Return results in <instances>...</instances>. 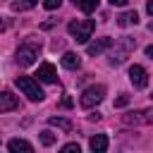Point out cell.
<instances>
[{
  "label": "cell",
  "instance_id": "6da1fadb",
  "mask_svg": "<svg viewBox=\"0 0 153 153\" xmlns=\"http://www.w3.org/2000/svg\"><path fill=\"white\" fill-rule=\"evenodd\" d=\"M93 19H76V22H69L67 24V31L69 36H74L76 43H88L91 33H93Z\"/></svg>",
  "mask_w": 153,
  "mask_h": 153
},
{
  "label": "cell",
  "instance_id": "7a4b0ae2",
  "mask_svg": "<svg viewBox=\"0 0 153 153\" xmlns=\"http://www.w3.org/2000/svg\"><path fill=\"white\" fill-rule=\"evenodd\" d=\"M17 88L29 98V100H43V91H41V86H38V81L36 79H31V76H17Z\"/></svg>",
  "mask_w": 153,
  "mask_h": 153
},
{
  "label": "cell",
  "instance_id": "3957f363",
  "mask_svg": "<svg viewBox=\"0 0 153 153\" xmlns=\"http://www.w3.org/2000/svg\"><path fill=\"white\" fill-rule=\"evenodd\" d=\"M122 124H127V127L153 124V108H143V110H131V112L122 115Z\"/></svg>",
  "mask_w": 153,
  "mask_h": 153
},
{
  "label": "cell",
  "instance_id": "277c9868",
  "mask_svg": "<svg viewBox=\"0 0 153 153\" xmlns=\"http://www.w3.org/2000/svg\"><path fill=\"white\" fill-rule=\"evenodd\" d=\"M103 98H105V86H103V84H93V86L84 88L79 103H81V108H93V105H98Z\"/></svg>",
  "mask_w": 153,
  "mask_h": 153
},
{
  "label": "cell",
  "instance_id": "5b68a950",
  "mask_svg": "<svg viewBox=\"0 0 153 153\" xmlns=\"http://www.w3.org/2000/svg\"><path fill=\"white\" fill-rule=\"evenodd\" d=\"M36 57H38V45H36V43H22V45L17 48V62H19L22 67L33 65Z\"/></svg>",
  "mask_w": 153,
  "mask_h": 153
},
{
  "label": "cell",
  "instance_id": "8992f818",
  "mask_svg": "<svg viewBox=\"0 0 153 153\" xmlns=\"http://www.w3.org/2000/svg\"><path fill=\"white\" fill-rule=\"evenodd\" d=\"M131 48H136V38H129V36H124V38H122V43H120V48H117V50H112V55H110V62H112V65H120V62H124Z\"/></svg>",
  "mask_w": 153,
  "mask_h": 153
},
{
  "label": "cell",
  "instance_id": "52a82bcc",
  "mask_svg": "<svg viewBox=\"0 0 153 153\" xmlns=\"http://www.w3.org/2000/svg\"><path fill=\"white\" fill-rule=\"evenodd\" d=\"M129 81L134 84V88H146L148 86V72L141 65H131L129 67Z\"/></svg>",
  "mask_w": 153,
  "mask_h": 153
},
{
  "label": "cell",
  "instance_id": "ba28073f",
  "mask_svg": "<svg viewBox=\"0 0 153 153\" xmlns=\"http://www.w3.org/2000/svg\"><path fill=\"white\" fill-rule=\"evenodd\" d=\"M36 76H38V81H43V84H55V81H57V69H55L50 62H43V65H38Z\"/></svg>",
  "mask_w": 153,
  "mask_h": 153
},
{
  "label": "cell",
  "instance_id": "9c48e42d",
  "mask_svg": "<svg viewBox=\"0 0 153 153\" xmlns=\"http://www.w3.org/2000/svg\"><path fill=\"white\" fill-rule=\"evenodd\" d=\"M115 45V41L112 38H98V41H91V43H86V53L88 55H100V53H105L108 48H112Z\"/></svg>",
  "mask_w": 153,
  "mask_h": 153
},
{
  "label": "cell",
  "instance_id": "30bf717a",
  "mask_svg": "<svg viewBox=\"0 0 153 153\" xmlns=\"http://www.w3.org/2000/svg\"><path fill=\"white\" fill-rule=\"evenodd\" d=\"M17 105H19L17 96H12L10 91H2V93H0V112H10V110H17Z\"/></svg>",
  "mask_w": 153,
  "mask_h": 153
},
{
  "label": "cell",
  "instance_id": "8fae6325",
  "mask_svg": "<svg viewBox=\"0 0 153 153\" xmlns=\"http://www.w3.org/2000/svg\"><path fill=\"white\" fill-rule=\"evenodd\" d=\"M88 146H91L93 153H105L108 151V136L105 134H96V136H91Z\"/></svg>",
  "mask_w": 153,
  "mask_h": 153
},
{
  "label": "cell",
  "instance_id": "7c38bea8",
  "mask_svg": "<svg viewBox=\"0 0 153 153\" xmlns=\"http://www.w3.org/2000/svg\"><path fill=\"white\" fill-rule=\"evenodd\" d=\"M7 148H10L12 153H31V151H33V146H31L29 141H24V139H12V141L7 143Z\"/></svg>",
  "mask_w": 153,
  "mask_h": 153
},
{
  "label": "cell",
  "instance_id": "4fadbf2b",
  "mask_svg": "<svg viewBox=\"0 0 153 153\" xmlns=\"http://www.w3.org/2000/svg\"><path fill=\"white\" fill-rule=\"evenodd\" d=\"M136 22H139V14H136L134 10L122 12V14L117 17V24H120V26H131V24H136Z\"/></svg>",
  "mask_w": 153,
  "mask_h": 153
},
{
  "label": "cell",
  "instance_id": "5bb4252c",
  "mask_svg": "<svg viewBox=\"0 0 153 153\" xmlns=\"http://www.w3.org/2000/svg\"><path fill=\"white\" fill-rule=\"evenodd\" d=\"M79 65H81V60H79L76 53H65V55H62V67H67V69H79Z\"/></svg>",
  "mask_w": 153,
  "mask_h": 153
},
{
  "label": "cell",
  "instance_id": "9a60e30c",
  "mask_svg": "<svg viewBox=\"0 0 153 153\" xmlns=\"http://www.w3.org/2000/svg\"><path fill=\"white\" fill-rule=\"evenodd\" d=\"M48 124H50V127H57V129H62V131H72V122H69V120H62V117H50Z\"/></svg>",
  "mask_w": 153,
  "mask_h": 153
},
{
  "label": "cell",
  "instance_id": "2e32d148",
  "mask_svg": "<svg viewBox=\"0 0 153 153\" xmlns=\"http://www.w3.org/2000/svg\"><path fill=\"white\" fill-rule=\"evenodd\" d=\"M74 5H76L81 12L88 14V12H93V10L98 7V0H74Z\"/></svg>",
  "mask_w": 153,
  "mask_h": 153
},
{
  "label": "cell",
  "instance_id": "e0dca14e",
  "mask_svg": "<svg viewBox=\"0 0 153 153\" xmlns=\"http://www.w3.org/2000/svg\"><path fill=\"white\" fill-rule=\"evenodd\" d=\"M36 5H38V0H14L12 2V10L14 12H22V10H31Z\"/></svg>",
  "mask_w": 153,
  "mask_h": 153
},
{
  "label": "cell",
  "instance_id": "ac0fdd59",
  "mask_svg": "<svg viewBox=\"0 0 153 153\" xmlns=\"http://www.w3.org/2000/svg\"><path fill=\"white\" fill-rule=\"evenodd\" d=\"M55 139H57V136H55L50 129L41 131V143H43V146H53V143H55Z\"/></svg>",
  "mask_w": 153,
  "mask_h": 153
},
{
  "label": "cell",
  "instance_id": "d6986e66",
  "mask_svg": "<svg viewBox=\"0 0 153 153\" xmlns=\"http://www.w3.org/2000/svg\"><path fill=\"white\" fill-rule=\"evenodd\" d=\"M81 148H79V143H65L62 146V153H79Z\"/></svg>",
  "mask_w": 153,
  "mask_h": 153
},
{
  "label": "cell",
  "instance_id": "ffe728a7",
  "mask_svg": "<svg viewBox=\"0 0 153 153\" xmlns=\"http://www.w3.org/2000/svg\"><path fill=\"white\" fill-rule=\"evenodd\" d=\"M62 5V0H43V7L45 10H57Z\"/></svg>",
  "mask_w": 153,
  "mask_h": 153
},
{
  "label": "cell",
  "instance_id": "44dd1931",
  "mask_svg": "<svg viewBox=\"0 0 153 153\" xmlns=\"http://www.w3.org/2000/svg\"><path fill=\"white\" fill-rule=\"evenodd\" d=\"M127 103H129V96H124V93H122V96H120V98L115 100V108H124Z\"/></svg>",
  "mask_w": 153,
  "mask_h": 153
},
{
  "label": "cell",
  "instance_id": "7402d4cb",
  "mask_svg": "<svg viewBox=\"0 0 153 153\" xmlns=\"http://www.w3.org/2000/svg\"><path fill=\"white\" fill-rule=\"evenodd\" d=\"M146 12L153 17V0H148V2H146Z\"/></svg>",
  "mask_w": 153,
  "mask_h": 153
},
{
  "label": "cell",
  "instance_id": "603a6c76",
  "mask_svg": "<svg viewBox=\"0 0 153 153\" xmlns=\"http://www.w3.org/2000/svg\"><path fill=\"white\" fill-rule=\"evenodd\" d=\"M146 57H151V60H153V45H146Z\"/></svg>",
  "mask_w": 153,
  "mask_h": 153
},
{
  "label": "cell",
  "instance_id": "cb8c5ba5",
  "mask_svg": "<svg viewBox=\"0 0 153 153\" xmlns=\"http://www.w3.org/2000/svg\"><path fill=\"white\" fill-rule=\"evenodd\" d=\"M110 2H112V5H120V7H122V5H127V0H110Z\"/></svg>",
  "mask_w": 153,
  "mask_h": 153
},
{
  "label": "cell",
  "instance_id": "d4e9b609",
  "mask_svg": "<svg viewBox=\"0 0 153 153\" xmlns=\"http://www.w3.org/2000/svg\"><path fill=\"white\" fill-rule=\"evenodd\" d=\"M148 31H153V22H151V24H148Z\"/></svg>",
  "mask_w": 153,
  "mask_h": 153
},
{
  "label": "cell",
  "instance_id": "484cf974",
  "mask_svg": "<svg viewBox=\"0 0 153 153\" xmlns=\"http://www.w3.org/2000/svg\"><path fill=\"white\" fill-rule=\"evenodd\" d=\"M0 26H2V17H0Z\"/></svg>",
  "mask_w": 153,
  "mask_h": 153
},
{
  "label": "cell",
  "instance_id": "4316f807",
  "mask_svg": "<svg viewBox=\"0 0 153 153\" xmlns=\"http://www.w3.org/2000/svg\"><path fill=\"white\" fill-rule=\"evenodd\" d=\"M151 98H153V96H151Z\"/></svg>",
  "mask_w": 153,
  "mask_h": 153
}]
</instances>
